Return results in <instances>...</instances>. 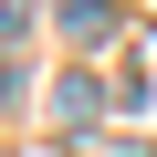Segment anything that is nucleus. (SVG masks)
<instances>
[{
    "instance_id": "obj_2",
    "label": "nucleus",
    "mask_w": 157,
    "mask_h": 157,
    "mask_svg": "<svg viewBox=\"0 0 157 157\" xmlns=\"http://www.w3.org/2000/svg\"><path fill=\"white\" fill-rule=\"evenodd\" d=\"M94 115H105V84H94V73H63V84H52V126H63V136H84Z\"/></svg>"
},
{
    "instance_id": "obj_3",
    "label": "nucleus",
    "mask_w": 157,
    "mask_h": 157,
    "mask_svg": "<svg viewBox=\"0 0 157 157\" xmlns=\"http://www.w3.org/2000/svg\"><path fill=\"white\" fill-rule=\"evenodd\" d=\"M21 32H32V0H0V52H11Z\"/></svg>"
},
{
    "instance_id": "obj_1",
    "label": "nucleus",
    "mask_w": 157,
    "mask_h": 157,
    "mask_svg": "<svg viewBox=\"0 0 157 157\" xmlns=\"http://www.w3.org/2000/svg\"><path fill=\"white\" fill-rule=\"evenodd\" d=\"M115 32H126V21H115V0H63V42H73V52H105Z\"/></svg>"
}]
</instances>
